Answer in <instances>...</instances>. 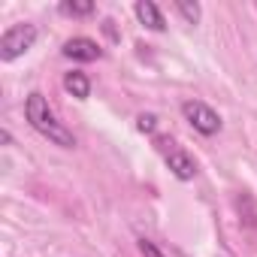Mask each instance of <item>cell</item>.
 I'll list each match as a JSON object with an SVG mask.
<instances>
[{"mask_svg": "<svg viewBox=\"0 0 257 257\" xmlns=\"http://www.w3.org/2000/svg\"><path fill=\"white\" fill-rule=\"evenodd\" d=\"M25 118H28V124L34 127V131L40 137H46L52 146H61V149H73L76 146V137L58 121L55 109L49 106V100L40 91L28 94V100H25Z\"/></svg>", "mask_w": 257, "mask_h": 257, "instance_id": "6da1fadb", "label": "cell"}, {"mask_svg": "<svg viewBox=\"0 0 257 257\" xmlns=\"http://www.w3.org/2000/svg\"><path fill=\"white\" fill-rule=\"evenodd\" d=\"M40 31L34 25H13L10 31H4V37H0V61L4 64H13L16 58H22L25 52L34 49Z\"/></svg>", "mask_w": 257, "mask_h": 257, "instance_id": "7a4b0ae2", "label": "cell"}, {"mask_svg": "<svg viewBox=\"0 0 257 257\" xmlns=\"http://www.w3.org/2000/svg\"><path fill=\"white\" fill-rule=\"evenodd\" d=\"M182 115H185V121L194 127V131L203 134V137H215L221 131V115L209 103H203V100H185L182 103Z\"/></svg>", "mask_w": 257, "mask_h": 257, "instance_id": "3957f363", "label": "cell"}, {"mask_svg": "<svg viewBox=\"0 0 257 257\" xmlns=\"http://www.w3.org/2000/svg\"><path fill=\"white\" fill-rule=\"evenodd\" d=\"M100 55H103L100 46H97L94 40H88V37H73V40L64 43V58H70V61L88 64V61H97Z\"/></svg>", "mask_w": 257, "mask_h": 257, "instance_id": "277c9868", "label": "cell"}, {"mask_svg": "<svg viewBox=\"0 0 257 257\" xmlns=\"http://www.w3.org/2000/svg\"><path fill=\"white\" fill-rule=\"evenodd\" d=\"M167 167H170V173H173L179 182H191V179L197 176V161H194L185 149H173V152L167 155Z\"/></svg>", "mask_w": 257, "mask_h": 257, "instance_id": "5b68a950", "label": "cell"}, {"mask_svg": "<svg viewBox=\"0 0 257 257\" xmlns=\"http://www.w3.org/2000/svg\"><path fill=\"white\" fill-rule=\"evenodd\" d=\"M134 13H137V19L149 28V31H167V22H164V16H161V10H158V4H152V0H140V4L134 7Z\"/></svg>", "mask_w": 257, "mask_h": 257, "instance_id": "8992f818", "label": "cell"}, {"mask_svg": "<svg viewBox=\"0 0 257 257\" xmlns=\"http://www.w3.org/2000/svg\"><path fill=\"white\" fill-rule=\"evenodd\" d=\"M64 91L73 94L76 100H88V97H91V79H88L82 70H73V73L64 76Z\"/></svg>", "mask_w": 257, "mask_h": 257, "instance_id": "52a82bcc", "label": "cell"}, {"mask_svg": "<svg viewBox=\"0 0 257 257\" xmlns=\"http://www.w3.org/2000/svg\"><path fill=\"white\" fill-rule=\"evenodd\" d=\"M58 10H61V16L85 19V16H91V13H94V4H91V0H64Z\"/></svg>", "mask_w": 257, "mask_h": 257, "instance_id": "ba28073f", "label": "cell"}, {"mask_svg": "<svg viewBox=\"0 0 257 257\" xmlns=\"http://www.w3.org/2000/svg\"><path fill=\"white\" fill-rule=\"evenodd\" d=\"M176 10L182 13V19H185L188 25H197V22H200V16H203L200 4H191V0H176Z\"/></svg>", "mask_w": 257, "mask_h": 257, "instance_id": "9c48e42d", "label": "cell"}, {"mask_svg": "<svg viewBox=\"0 0 257 257\" xmlns=\"http://www.w3.org/2000/svg\"><path fill=\"white\" fill-rule=\"evenodd\" d=\"M137 131H140V134H155V131H158V115L143 112V115L137 118Z\"/></svg>", "mask_w": 257, "mask_h": 257, "instance_id": "30bf717a", "label": "cell"}, {"mask_svg": "<svg viewBox=\"0 0 257 257\" xmlns=\"http://www.w3.org/2000/svg\"><path fill=\"white\" fill-rule=\"evenodd\" d=\"M140 251H143V257H164V251L152 239H140Z\"/></svg>", "mask_w": 257, "mask_h": 257, "instance_id": "8fae6325", "label": "cell"}]
</instances>
